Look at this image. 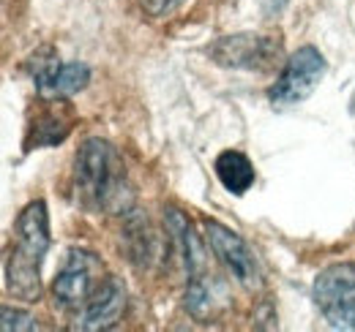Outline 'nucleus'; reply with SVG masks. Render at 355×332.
Returning a JSON list of instances; mask_svg holds the SVG:
<instances>
[{
    "label": "nucleus",
    "instance_id": "obj_4",
    "mask_svg": "<svg viewBox=\"0 0 355 332\" xmlns=\"http://www.w3.org/2000/svg\"><path fill=\"white\" fill-rule=\"evenodd\" d=\"M208 55L222 68L266 74V71L279 68L282 63V42H276L273 36H260V33H235V36L216 39L208 46Z\"/></svg>",
    "mask_w": 355,
    "mask_h": 332
},
{
    "label": "nucleus",
    "instance_id": "obj_11",
    "mask_svg": "<svg viewBox=\"0 0 355 332\" xmlns=\"http://www.w3.org/2000/svg\"><path fill=\"white\" fill-rule=\"evenodd\" d=\"M164 223H167L170 243H173L178 259L183 264L186 281L200 278L202 270H205V250H202V243H200V237H197L189 215L178 208H167L164 210Z\"/></svg>",
    "mask_w": 355,
    "mask_h": 332
},
{
    "label": "nucleus",
    "instance_id": "obj_12",
    "mask_svg": "<svg viewBox=\"0 0 355 332\" xmlns=\"http://www.w3.org/2000/svg\"><path fill=\"white\" fill-rule=\"evenodd\" d=\"M214 169H216V177L224 188L235 196H243L252 185H254V166L252 161L241 153V150H224L216 156L214 161Z\"/></svg>",
    "mask_w": 355,
    "mask_h": 332
},
{
    "label": "nucleus",
    "instance_id": "obj_13",
    "mask_svg": "<svg viewBox=\"0 0 355 332\" xmlns=\"http://www.w3.org/2000/svg\"><path fill=\"white\" fill-rule=\"evenodd\" d=\"M126 250H129V259L137 264H150L156 259V240H153V232L148 226V221L142 215H132L129 223H126Z\"/></svg>",
    "mask_w": 355,
    "mask_h": 332
},
{
    "label": "nucleus",
    "instance_id": "obj_10",
    "mask_svg": "<svg viewBox=\"0 0 355 332\" xmlns=\"http://www.w3.org/2000/svg\"><path fill=\"white\" fill-rule=\"evenodd\" d=\"M46 107L36 115V120L28 125L25 133V150L39 147H58L66 142L71 128L77 123V112L66 98H44Z\"/></svg>",
    "mask_w": 355,
    "mask_h": 332
},
{
    "label": "nucleus",
    "instance_id": "obj_3",
    "mask_svg": "<svg viewBox=\"0 0 355 332\" xmlns=\"http://www.w3.org/2000/svg\"><path fill=\"white\" fill-rule=\"evenodd\" d=\"M311 294L334 330H355V261L325 267L314 278Z\"/></svg>",
    "mask_w": 355,
    "mask_h": 332
},
{
    "label": "nucleus",
    "instance_id": "obj_14",
    "mask_svg": "<svg viewBox=\"0 0 355 332\" xmlns=\"http://www.w3.org/2000/svg\"><path fill=\"white\" fill-rule=\"evenodd\" d=\"M0 327L3 332L11 330H39V322L33 313L22 311V308H11V305H3L0 308Z\"/></svg>",
    "mask_w": 355,
    "mask_h": 332
},
{
    "label": "nucleus",
    "instance_id": "obj_7",
    "mask_svg": "<svg viewBox=\"0 0 355 332\" xmlns=\"http://www.w3.org/2000/svg\"><path fill=\"white\" fill-rule=\"evenodd\" d=\"M104 264L96 259V253L90 250L71 248L66 253L63 267L58 270L55 281H52V297H55V308L60 311H83L90 294L98 289L96 286V275H101Z\"/></svg>",
    "mask_w": 355,
    "mask_h": 332
},
{
    "label": "nucleus",
    "instance_id": "obj_15",
    "mask_svg": "<svg viewBox=\"0 0 355 332\" xmlns=\"http://www.w3.org/2000/svg\"><path fill=\"white\" fill-rule=\"evenodd\" d=\"M183 0H139V6H142V11L148 14V17H167L170 11H175L178 6H180Z\"/></svg>",
    "mask_w": 355,
    "mask_h": 332
},
{
    "label": "nucleus",
    "instance_id": "obj_9",
    "mask_svg": "<svg viewBox=\"0 0 355 332\" xmlns=\"http://www.w3.org/2000/svg\"><path fill=\"white\" fill-rule=\"evenodd\" d=\"M126 308V286L121 278L110 275L98 284V289L90 294L85 308L80 311L77 319V330L85 332H98V330H112Z\"/></svg>",
    "mask_w": 355,
    "mask_h": 332
},
{
    "label": "nucleus",
    "instance_id": "obj_8",
    "mask_svg": "<svg viewBox=\"0 0 355 332\" xmlns=\"http://www.w3.org/2000/svg\"><path fill=\"white\" fill-rule=\"evenodd\" d=\"M28 71L42 98H71L90 82V68L85 63H60L52 49L36 52L28 60Z\"/></svg>",
    "mask_w": 355,
    "mask_h": 332
},
{
    "label": "nucleus",
    "instance_id": "obj_5",
    "mask_svg": "<svg viewBox=\"0 0 355 332\" xmlns=\"http://www.w3.org/2000/svg\"><path fill=\"white\" fill-rule=\"evenodd\" d=\"M325 57L317 46H301L295 49L287 60L282 74L276 77V82L270 84L268 98L273 107H295L301 101H306L311 93L317 90V84L325 77Z\"/></svg>",
    "mask_w": 355,
    "mask_h": 332
},
{
    "label": "nucleus",
    "instance_id": "obj_6",
    "mask_svg": "<svg viewBox=\"0 0 355 332\" xmlns=\"http://www.w3.org/2000/svg\"><path fill=\"white\" fill-rule=\"evenodd\" d=\"M202 232H205L208 248L216 253V259L222 261V267L243 289L257 291L263 286L260 264H257L252 248L243 243V237L238 232H232L230 226H224V223L214 221V218H205L202 221Z\"/></svg>",
    "mask_w": 355,
    "mask_h": 332
},
{
    "label": "nucleus",
    "instance_id": "obj_16",
    "mask_svg": "<svg viewBox=\"0 0 355 332\" xmlns=\"http://www.w3.org/2000/svg\"><path fill=\"white\" fill-rule=\"evenodd\" d=\"M260 3V11L266 19H279L284 14V8L290 6V0H257Z\"/></svg>",
    "mask_w": 355,
    "mask_h": 332
},
{
    "label": "nucleus",
    "instance_id": "obj_1",
    "mask_svg": "<svg viewBox=\"0 0 355 332\" xmlns=\"http://www.w3.org/2000/svg\"><path fill=\"white\" fill-rule=\"evenodd\" d=\"M74 191L80 205L101 212H132L134 196L126 183L121 153L98 136L83 142L74 158Z\"/></svg>",
    "mask_w": 355,
    "mask_h": 332
},
{
    "label": "nucleus",
    "instance_id": "obj_2",
    "mask_svg": "<svg viewBox=\"0 0 355 332\" xmlns=\"http://www.w3.org/2000/svg\"><path fill=\"white\" fill-rule=\"evenodd\" d=\"M49 210L44 199L28 202L14 223V248L6 256V289L22 302H39L42 264L49 250Z\"/></svg>",
    "mask_w": 355,
    "mask_h": 332
}]
</instances>
